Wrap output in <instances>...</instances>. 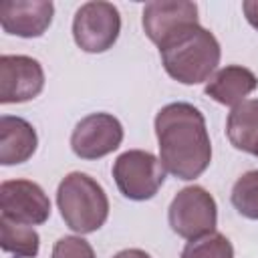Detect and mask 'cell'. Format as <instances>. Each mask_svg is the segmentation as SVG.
<instances>
[{
  "mask_svg": "<svg viewBox=\"0 0 258 258\" xmlns=\"http://www.w3.org/2000/svg\"><path fill=\"white\" fill-rule=\"evenodd\" d=\"M159 161L177 179L200 177L212 161L206 119L189 103H169L155 115Z\"/></svg>",
  "mask_w": 258,
  "mask_h": 258,
  "instance_id": "6da1fadb",
  "label": "cell"
},
{
  "mask_svg": "<svg viewBox=\"0 0 258 258\" xmlns=\"http://www.w3.org/2000/svg\"><path fill=\"white\" fill-rule=\"evenodd\" d=\"M165 73L183 85L208 81L220 64V42L204 26L194 24L159 46Z\"/></svg>",
  "mask_w": 258,
  "mask_h": 258,
  "instance_id": "7a4b0ae2",
  "label": "cell"
},
{
  "mask_svg": "<svg viewBox=\"0 0 258 258\" xmlns=\"http://www.w3.org/2000/svg\"><path fill=\"white\" fill-rule=\"evenodd\" d=\"M56 204L64 224L77 234L99 230L109 216V198L103 185L81 171L62 177L56 189Z\"/></svg>",
  "mask_w": 258,
  "mask_h": 258,
  "instance_id": "3957f363",
  "label": "cell"
},
{
  "mask_svg": "<svg viewBox=\"0 0 258 258\" xmlns=\"http://www.w3.org/2000/svg\"><path fill=\"white\" fill-rule=\"evenodd\" d=\"M113 177L119 191L133 202L151 200L165 179V167L159 157L143 149H129L113 163Z\"/></svg>",
  "mask_w": 258,
  "mask_h": 258,
  "instance_id": "277c9868",
  "label": "cell"
},
{
  "mask_svg": "<svg viewBox=\"0 0 258 258\" xmlns=\"http://www.w3.org/2000/svg\"><path fill=\"white\" fill-rule=\"evenodd\" d=\"M171 230L187 240L216 232L218 206L216 200L202 185H187L175 194L167 210Z\"/></svg>",
  "mask_w": 258,
  "mask_h": 258,
  "instance_id": "5b68a950",
  "label": "cell"
},
{
  "mask_svg": "<svg viewBox=\"0 0 258 258\" xmlns=\"http://www.w3.org/2000/svg\"><path fill=\"white\" fill-rule=\"evenodd\" d=\"M121 32L119 10L111 2H87L73 18V38L77 46L85 52H105L109 50Z\"/></svg>",
  "mask_w": 258,
  "mask_h": 258,
  "instance_id": "8992f818",
  "label": "cell"
},
{
  "mask_svg": "<svg viewBox=\"0 0 258 258\" xmlns=\"http://www.w3.org/2000/svg\"><path fill=\"white\" fill-rule=\"evenodd\" d=\"M123 141V125L109 113L83 117L71 133V149L81 159H99L113 153Z\"/></svg>",
  "mask_w": 258,
  "mask_h": 258,
  "instance_id": "52a82bcc",
  "label": "cell"
},
{
  "mask_svg": "<svg viewBox=\"0 0 258 258\" xmlns=\"http://www.w3.org/2000/svg\"><path fill=\"white\" fill-rule=\"evenodd\" d=\"M0 210L6 220L38 226L50 216V200L44 189L30 179H8L0 185Z\"/></svg>",
  "mask_w": 258,
  "mask_h": 258,
  "instance_id": "ba28073f",
  "label": "cell"
},
{
  "mask_svg": "<svg viewBox=\"0 0 258 258\" xmlns=\"http://www.w3.org/2000/svg\"><path fill=\"white\" fill-rule=\"evenodd\" d=\"M44 71L40 62L26 54L0 56V103H24L40 95Z\"/></svg>",
  "mask_w": 258,
  "mask_h": 258,
  "instance_id": "9c48e42d",
  "label": "cell"
},
{
  "mask_svg": "<svg viewBox=\"0 0 258 258\" xmlns=\"http://www.w3.org/2000/svg\"><path fill=\"white\" fill-rule=\"evenodd\" d=\"M141 24L147 38L161 46L183 28L200 24L198 6L187 0H153L145 4Z\"/></svg>",
  "mask_w": 258,
  "mask_h": 258,
  "instance_id": "30bf717a",
  "label": "cell"
},
{
  "mask_svg": "<svg viewBox=\"0 0 258 258\" xmlns=\"http://www.w3.org/2000/svg\"><path fill=\"white\" fill-rule=\"evenodd\" d=\"M54 4L46 0H6L0 4V24L8 34L36 38L50 26Z\"/></svg>",
  "mask_w": 258,
  "mask_h": 258,
  "instance_id": "8fae6325",
  "label": "cell"
},
{
  "mask_svg": "<svg viewBox=\"0 0 258 258\" xmlns=\"http://www.w3.org/2000/svg\"><path fill=\"white\" fill-rule=\"evenodd\" d=\"M38 145V137L34 127L22 119L12 115L0 117V163L16 165L28 161Z\"/></svg>",
  "mask_w": 258,
  "mask_h": 258,
  "instance_id": "7c38bea8",
  "label": "cell"
},
{
  "mask_svg": "<svg viewBox=\"0 0 258 258\" xmlns=\"http://www.w3.org/2000/svg\"><path fill=\"white\" fill-rule=\"evenodd\" d=\"M256 87L258 79L250 69L240 64H228L210 77V81L206 83V95L222 105L236 107L246 101V97Z\"/></svg>",
  "mask_w": 258,
  "mask_h": 258,
  "instance_id": "4fadbf2b",
  "label": "cell"
},
{
  "mask_svg": "<svg viewBox=\"0 0 258 258\" xmlns=\"http://www.w3.org/2000/svg\"><path fill=\"white\" fill-rule=\"evenodd\" d=\"M226 135L236 149L254 155L258 145V99H246L232 107L226 121Z\"/></svg>",
  "mask_w": 258,
  "mask_h": 258,
  "instance_id": "5bb4252c",
  "label": "cell"
},
{
  "mask_svg": "<svg viewBox=\"0 0 258 258\" xmlns=\"http://www.w3.org/2000/svg\"><path fill=\"white\" fill-rule=\"evenodd\" d=\"M0 246L4 252L22 258H36L40 248V236L34 228L16 224L0 216Z\"/></svg>",
  "mask_w": 258,
  "mask_h": 258,
  "instance_id": "9a60e30c",
  "label": "cell"
},
{
  "mask_svg": "<svg viewBox=\"0 0 258 258\" xmlns=\"http://www.w3.org/2000/svg\"><path fill=\"white\" fill-rule=\"evenodd\" d=\"M230 200L240 216L258 220V169H250L236 179Z\"/></svg>",
  "mask_w": 258,
  "mask_h": 258,
  "instance_id": "2e32d148",
  "label": "cell"
},
{
  "mask_svg": "<svg viewBox=\"0 0 258 258\" xmlns=\"http://www.w3.org/2000/svg\"><path fill=\"white\" fill-rule=\"evenodd\" d=\"M181 258H234V246L224 234L210 232L189 240L181 250Z\"/></svg>",
  "mask_w": 258,
  "mask_h": 258,
  "instance_id": "e0dca14e",
  "label": "cell"
},
{
  "mask_svg": "<svg viewBox=\"0 0 258 258\" xmlns=\"http://www.w3.org/2000/svg\"><path fill=\"white\" fill-rule=\"evenodd\" d=\"M50 258H97L93 246L81 236H64L56 240Z\"/></svg>",
  "mask_w": 258,
  "mask_h": 258,
  "instance_id": "ac0fdd59",
  "label": "cell"
},
{
  "mask_svg": "<svg viewBox=\"0 0 258 258\" xmlns=\"http://www.w3.org/2000/svg\"><path fill=\"white\" fill-rule=\"evenodd\" d=\"M242 10H244L246 20L258 30V0H246L242 4Z\"/></svg>",
  "mask_w": 258,
  "mask_h": 258,
  "instance_id": "d6986e66",
  "label": "cell"
},
{
  "mask_svg": "<svg viewBox=\"0 0 258 258\" xmlns=\"http://www.w3.org/2000/svg\"><path fill=\"white\" fill-rule=\"evenodd\" d=\"M113 258H151L145 250H139V248H129V250H121L117 252Z\"/></svg>",
  "mask_w": 258,
  "mask_h": 258,
  "instance_id": "ffe728a7",
  "label": "cell"
},
{
  "mask_svg": "<svg viewBox=\"0 0 258 258\" xmlns=\"http://www.w3.org/2000/svg\"><path fill=\"white\" fill-rule=\"evenodd\" d=\"M254 155H256V157H258V145H256V149H254Z\"/></svg>",
  "mask_w": 258,
  "mask_h": 258,
  "instance_id": "44dd1931",
  "label": "cell"
}]
</instances>
